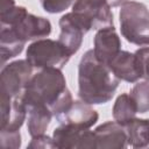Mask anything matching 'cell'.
Returning a JSON list of instances; mask_svg holds the SVG:
<instances>
[{
  "instance_id": "6da1fadb",
  "label": "cell",
  "mask_w": 149,
  "mask_h": 149,
  "mask_svg": "<svg viewBox=\"0 0 149 149\" xmlns=\"http://www.w3.org/2000/svg\"><path fill=\"white\" fill-rule=\"evenodd\" d=\"M26 107L41 105L48 107L57 119L72 104L62 69L48 68L35 73L21 95Z\"/></svg>"
},
{
  "instance_id": "7a4b0ae2",
  "label": "cell",
  "mask_w": 149,
  "mask_h": 149,
  "mask_svg": "<svg viewBox=\"0 0 149 149\" xmlns=\"http://www.w3.org/2000/svg\"><path fill=\"white\" fill-rule=\"evenodd\" d=\"M119 79L108 65L101 63L93 49L87 50L78 65V97L90 105L108 102L118 86Z\"/></svg>"
},
{
  "instance_id": "3957f363",
  "label": "cell",
  "mask_w": 149,
  "mask_h": 149,
  "mask_svg": "<svg viewBox=\"0 0 149 149\" xmlns=\"http://www.w3.org/2000/svg\"><path fill=\"white\" fill-rule=\"evenodd\" d=\"M120 30L132 44L149 45V9L142 2L127 1L120 10Z\"/></svg>"
},
{
  "instance_id": "277c9868",
  "label": "cell",
  "mask_w": 149,
  "mask_h": 149,
  "mask_svg": "<svg viewBox=\"0 0 149 149\" xmlns=\"http://www.w3.org/2000/svg\"><path fill=\"white\" fill-rule=\"evenodd\" d=\"M71 56L70 51L59 41L50 38L34 41L28 45L26 52L27 62L37 70L48 68L63 69Z\"/></svg>"
},
{
  "instance_id": "5b68a950",
  "label": "cell",
  "mask_w": 149,
  "mask_h": 149,
  "mask_svg": "<svg viewBox=\"0 0 149 149\" xmlns=\"http://www.w3.org/2000/svg\"><path fill=\"white\" fill-rule=\"evenodd\" d=\"M33 69L27 59H17L5 65L0 73L1 94L10 98L21 97L33 77Z\"/></svg>"
},
{
  "instance_id": "8992f818",
  "label": "cell",
  "mask_w": 149,
  "mask_h": 149,
  "mask_svg": "<svg viewBox=\"0 0 149 149\" xmlns=\"http://www.w3.org/2000/svg\"><path fill=\"white\" fill-rule=\"evenodd\" d=\"M52 139L58 149H95V137L92 130L68 123H61L55 128Z\"/></svg>"
},
{
  "instance_id": "52a82bcc",
  "label": "cell",
  "mask_w": 149,
  "mask_h": 149,
  "mask_svg": "<svg viewBox=\"0 0 149 149\" xmlns=\"http://www.w3.org/2000/svg\"><path fill=\"white\" fill-rule=\"evenodd\" d=\"M72 12L81 16L91 29L113 26V14L106 0H76Z\"/></svg>"
},
{
  "instance_id": "ba28073f",
  "label": "cell",
  "mask_w": 149,
  "mask_h": 149,
  "mask_svg": "<svg viewBox=\"0 0 149 149\" xmlns=\"http://www.w3.org/2000/svg\"><path fill=\"white\" fill-rule=\"evenodd\" d=\"M59 28L61 34L58 41L73 55L79 50L83 37L91 29V26L81 16L71 12L59 19Z\"/></svg>"
},
{
  "instance_id": "9c48e42d",
  "label": "cell",
  "mask_w": 149,
  "mask_h": 149,
  "mask_svg": "<svg viewBox=\"0 0 149 149\" xmlns=\"http://www.w3.org/2000/svg\"><path fill=\"white\" fill-rule=\"evenodd\" d=\"M10 28L19 38L23 42L36 41L40 38H44L51 33V23L48 19L42 16H36L30 13H26L13 24L3 26Z\"/></svg>"
},
{
  "instance_id": "30bf717a",
  "label": "cell",
  "mask_w": 149,
  "mask_h": 149,
  "mask_svg": "<svg viewBox=\"0 0 149 149\" xmlns=\"http://www.w3.org/2000/svg\"><path fill=\"white\" fill-rule=\"evenodd\" d=\"M28 111L21 97L10 98L1 94V126L2 132H19Z\"/></svg>"
},
{
  "instance_id": "8fae6325",
  "label": "cell",
  "mask_w": 149,
  "mask_h": 149,
  "mask_svg": "<svg viewBox=\"0 0 149 149\" xmlns=\"http://www.w3.org/2000/svg\"><path fill=\"white\" fill-rule=\"evenodd\" d=\"M93 44L95 57L106 65H108L109 62L121 51V41L114 26L98 29Z\"/></svg>"
},
{
  "instance_id": "7c38bea8",
  "label": "cell",
  "mask_w": 149,
  "mask_h": 149,
  "mask_svg": "<svg viewBox=\"0 0 149 149\" xmlns=\"http://www.w3.org/2000/svg\"><path fill=\"white\" fill-rule=\"evenodd\" d=\"M95 149H123L128 147L127 133L116 121H107L94 130Z\"/></svg>"
},
{
  "instance_id": "4fadbf2b",
  "label": "cell",
  "mask_w": 149,
  "mask_h": 149,
  "mask_svg": "<svg viewBox=\"0 0 149 149\" xmlns=\"http://www.w3.org/2000/svg\"><path fill=\"white\" fill-rule=\"evenodd\" d=\"M99 119V114L90 104L83 100L72 101L70 107L57 118L59 123L72 125L83 129H90Z\"/></svg>"
},
{
  "instance_id": "5bb4252c",
  "label": "cell",
  "mask_w": 149,
  "mask_h": 149,
  "mask_svg": "<svg viewBox=\"0 0 149 149\" xmlns=\"http://www.w3.org/2000/svg\"><path fill=\"white\" fill-rule=\"evenodd\" d=\"M108 66L119 80H125L127 83H136L141 78L135 54H130L129 51L121 50L109 62Z\"/></svg>"
},
{
  "instance_id": "9a60e30c",
  "label": "cell",
  "mask_w": 149,
  "mask_h": 149,
  "mask_svg": "<svg viewBox=\"0 0 149 149\" xmlns=\"http://www.w3.org/2000/svg\"><path fill=\"white\" fill-rule=\"evenodd\" d=\"M28 111V133L31 137L43 135L51 121V118L54 116L52 112L41 105L30 106L27 108Z\"/></svg>"
},
{
  "instance_id": "2e32d148",
  "label": "cell",
  "mask_w": 149,
  "mask_h": 149,
  "mask_svg": "<svg viewBox=\"0 0 149 149\" xmlns=\"http://www.w3.org/2000/svg\"><path fill=\"white\" fill-rule=\"evenodd\" d=\"M26 42L17 37V35L8 27L1 26L0 29V55L1 64L3 65L8 59L20 55L24 48Z\"/></svg>"
},
{
  "instance_id": "e0dca14e",
  "label": "cell",
  "mask_w": 149,
  "mask_h": 149,
  "mask_svg": "<svg viewBox=\"0 0 149 149\" xmlns=\"http://www.w3.org/2000/svg\"><path fill=\"white\" fill-rule=\"evenodd\" d=\"M128 146L133 148L149 147V119L135 118L125 126Z\"/></svg>"
},
{
  "instance_id": "ac0fdd59",
  "label": "cell",
  "mask_w": 149,
  "mask_h": 149,
  "mask_svg": "<svg viewBox=\"0 0 149 149\" xmlns=\"http://www.w3.org/2000/svg\"><path fill=\"white\" fill-rule=\"evenodd\" d=\"M112 112H113L114 121H116L118 123L125 127L136 118L137 108L132 97L127 93H122L116 98Z\"/></svg>"
},
{
  "instance_id": "d6986e66",
  "label": "cell",
  "mask_w": 149,
  "mask_h": 149,
  "mask_svg": "<svg viewBox=\"0 0 149 149\" xmlns=\"http://www.w3.org/2000/svg\"><path fill=\"white\" fill-rule=\"evenodd\" d=\"M129 95L136 105L137 113L149 112V81L146 80L135 84Z\"/></svg>"
},
{
  "instance_id": "ffe728a7",
  "label": "cell",
  "mask_w": 149,
  "mask_h": 149,
  "mask_svg": "<svg viewBox=\"0 0 149 149\" xmlns=\"http://www.w3.org/2000/svg\"><path fill=\"white\" fill-rule=\"evenodd\" d=\"M134 54H135L140 77L149 81V47L140 48Z\"/></svg>"
},
{
  "instance_id": "44dd1931",
  "label": "cell",
  "mask_w": 149,
  "mask_h": 149,
  "mask_svg": "<svg viewBox=\"0 0 149 149\" xmlns=\"http://www.w3.org/2000/svg\"><path fill=\"white\" fill-rule=\"evenodd\" d=\"M43 9L50 14H57L68 9L74 0H40Z\"/></svg>"
},
{
  "instance_id": "7402d4cb",
  "label": "cell",
  "mask_w": 149,
  "mask_h": 149,
  "mask_svg": "<svg viewBox=\"0 0 149 149\" xmlns=\"http://www.w3.org/2000/svg\"><path fill=\"white\" fill-rule=\"evenodd\" d=\"M0 143L2 148L19 149L21 147V135L19 132H2L0 130Z\"/></svg>"
},
{
  "instance_id": "603a6c76",
  "label": "cell",
  "mask_w": 149,
  "mask_h": 149,
  "mask_svg": "<svg viewBox=\"0 0 149 149\" xmlns=\"http://www.w3.org/2000/svg\"><path fill=\"white\" fill-rule=\"evenodd\" d=\"M29 149H52L56 148L54 139L49 137L48 135H38L31 137L30 143L28 144Z\"/></svg>"
},
{
  "instance_id": "cb8c5ba5",
  "label": "cell",
  "mask_w": 149,
  "mask_h": 149,
  "mask_svg": "<svg viewBox=\"0 0 149 149\" xmlns=\"http://www.w3.org/2000/svg\"><path fill=\"white\" fill-rule=\"evenodd\" d=\"M15 7V1L14 0H1V8H0V13L7 12L10 8Z\"/></svg>"
},
{
  "instance_id": "d4e9b609",
  "label": "cell",
  "mask_w": 149,
  "mask_h": 149,
  "mask_svg": "<svg viewBox=\"0 0 149 149\" xmlns=\"http://www.w3.org/2000/svg\"><path fill=\"white\" fill-rule=\"evenodd\" d=\"M106 1H107L108 6H109L111 8H113V7H119V6L125 5L128 0H106Z\"/></svg>"
}]
</instances>
